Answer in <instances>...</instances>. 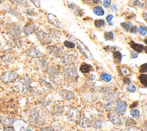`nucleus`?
I'll use <instances>...</instances> for the list:
<instances>
[{
  "mask_svg": "<svg viewBox=\"0 0 147 131\" xmlns=\"http://www.w3.org/2000/svg\"><path fill=\"white\" fill-rule=\"evenodd\" d=\"M101 125H102V122L100 121H97L94 123L93 126L95 128H99L101 127Z\"/></svg>",
  "mask_w": 147,
  "mask_h": 131,
  "instance_id": "nucleus-43",
  "label": "nucleus"
},
{
  "mask_svg": "<svg viewBox=\"0 0 147 131\" xmlns=\"http://www.w3.org/2000/svg\"><path fill=\"white\" fill-rule=\"evenodd\" d=\"M127 90L129 91H130V92H134V91H136V87L134 85L130 84V85H129V86L127 87Z\"/></svg>",
  "mask_w": 147,
  "mask_h": 131,
  "instance_id": "nucleus-42",
  "label": "nucleus"
},
{
  "mask_svg": "<svg viewBox=\"0 0 147 131\" xmlns=\"http://www.w3.org/2000/svg\"><path fill=\"white\" fill-rule=\"evenodd\" d=\"M36 30H37L36 26L34 25V24H30V25L26 26L24 28V31L25 33H26V34H31L33 33L34 32H36Z\"/></svg>",
  "mask_w": 147,
  "mask_h": 131,
  "instance_id": "nucleus-17",
  "label": "nucleus"
},
{
  "mask_svg": "<svg viewBox=\"0 0 147 131\" xmlns=\"http://www.w3.org/2000/svg\"><path fill=\"white\" fill-rule=\"evenodd\" d=\"M41 131H52V129L51 128L47 127V128H43Z\"/></svg>",
  "mask_w": 147,
  "mask_h": 131,
  "instance_id": "nucleus-49",
  "label": "nucleus"
},
{
  "mask_svg": "<svg viewBox=\"0 0 147 131\" xmlns=\"http://www.w3.org/2000/svg\"><path fill=\"white\" fill-rule=\"evenodd\" d=\"M17 78V74L13 71H6L0 76V79L5 83H9L15 80Z\"/></svg>",
  "mask_w": 147,
  "mask_h": 131,
  "instance_id": "nucleus-3",
  "label": "nucleus"
},
{
  "mask_svg": "<svg viewBox=\"0 0 147 131\" xmlns=\"http://www.w3.org/2000/svg\"><path fill=\"white\" fill-rule=\"evenodd\" d=\"M127 131H142L140 129L136 128V127H132L130 128Z\"/></svg>",
  "mask_w": 147,
  "mask_h": 131,
  "instance_id": "nucleus-45",
  "label": "nucleus"
},
{
  "mask_svg": "<svg viewBox=\"0 0 147 131\" xmlns=\"http://www.w3.org/2000/svg\"><path fill=\"white\" fill-rule=\"evenodd\" d=\"M68 118L71 121H76L80 118V114L79 111L75 108L69 109L67 112Z\"/></svg>",
  "mask_w": 147,
  "mask_h": 131,
  "instance_id": "nucleus-7",
  "label": "nucleus"
},
{
  "mask_svg": "<svg viewBox=\"0 0 147 131\" xmlns=\"http://www.w3.org/2000/svg\"><path fill=\"white\" fill-rule=\"evenodd\" d=\"M92 70V67L91 65L88 64H83L80 66V70L83 73H88Z\"/></svg>",
  "mask_w": 147,
  "mask_h": 131,
  "instance_id": "nucleus-20",
  "label": "nucleus"
},
{
  "mask_svg": "<svg viewBox=\"0 0 147 131\" xmlns=\"http://www.w3.org/2000/svg\"><path fill=\"white\" fill-rule=\"evenodd\" d=\"M31 1V2H32L33 3V5L37 7V8H39L41 6V2L40 0H30Z\"/></svg>",
  "mask_w": 147,
  "mask_h": 131,
  "instance_id": "nucleus-38",
  "label": "nucleus"
},
{
  "mask_svg": "<svg viewBox=\"0 0 147 131\" xmlns=\"http://www.w3.org/2000/svg\"><path fill=\"white\" fill-rule=\"evenodd\" d=\"M25 131H32L30 129H26Z\"/></svg>",
  "mask_w": 147,
  "mask_h": 131,
  "instance_id": "nucleus-53",
  "label": "nucleus"
},
{
  "mask_svg": "<svg viewBox=\"0 0 147 131\" xmlns=\"http://www.w3.org/2000/svg\"><path fill=\"white\" fill-rule=\"evenodd\" d=\"M111 0H104L103 1V5L105 7H109L111 5Z\"/></svg>",
  "mask_w": 147,
  "mask_h": 131,
  "instance_id": "nucleus-41",
  "label": "nucleus"
},
{
  "mask_svg": "<svg viewBox=\"0 0 147 131\" xmlns=\"http://www.w3.org/2000/svg\"><path fill=\"white\" fill-rule=\"evenodd\" d=\"M104 38L106 41L112 40L114 38V34L112 32H107L104 34Z\"/></svg>",
  "mask_w": 147,
  "mask_h": 131,
  "instance_id": "nucleus-29",
  "label": "nucleus"
},
{
  "mask_svg": "<svg viewBox=\"0 0 147 131\" xmlns=\"http://www.w3.org/2000/svg\"><path fill=\"white\" fill-rule=\"evenodd\" d=\"M105 24V22L103 20H96L94 21L95 26L98 28H101L103 26H104Z\"/></svg>",
  "mask_w": 147,
  "mask_h": 131,
  "instance_id": "nucleus-31",
  "label": "nucleus"
},
{
  "mask_svg": "<svg viewBox=\"0 0 147 131\" xmlns=\"http://www.w3.org/2000/svg\"><path fill=\"white\" fill-rule=\"evenodd\" d=\"M138 79L141 82V83L145 87H146V74H141Z\"/></svg>",
  "mask_w": 147,
  "mask_h": 131,
  "instance_id": "nucleus-27",
  "label": "nucleus"
},
{
  "mask_svg": "<svg viewBox=\"0 0 147 131\" xmlns=\"http://www.w3.org/2000/svg\"><path fill=\"white\" fill-rule=\"evenodd\" d=\"M110 121L114 124L118 125L121 122V118L117 113H110L108 114Z\"/></svg>",
  "mask_w": 147,
  "mask_h": 131,
  "instance_id": "nucleus-12",
  "label": "nucleus"
},
{
  "mask_svg": "<svg viewBox=\"0 0 147 131\" xmlns=\"http://www.w3.org/2000/svg\"><path fill=\"white\" fill-rule=\"evenodd\" d=\"M60 95L63 99H69L72 98L75 96V95L73 93H72L68 90H66L61 91L60 92Z\"/></svg>",
  "mask_w": 147,
  "mask_h": 131,
  "instance_id": "nucleus-16",
  "label": "nucleus"
},
{
  "mask_svg": "<svg viewBox=\"0 0 147 131\" xmlns=\"http://www.w3.org/2000/svg\"><path fill=\"white\" fill-rule=\"evenodd\" d=\"M75 41H76L78 48L79 49L80 53L84 57H86L87 59H91L93 58V56L91 52L90 51L88 48L86 47V45L84 43H83L79 39H76Z\"/></svg>",
  "mask_w": 147,
  "mask_h": 131,
  "instance_id": "nucleus-1",
  "label": "nucleus"
},
{
  "mask_svg": "<svg viewBox=\"0 0 147 131\" xmlns=\"http://www.w3.org/2000/svg\"><path fill=\"white\" fill-rule=\"evenodd\" d=\"M64 45L68 48H74L75 47V43H72V42H71V41H65L64 42Z\"/></svg>",
  "mask_w": 147,
  "mask_h": 131,
  "instance_id": "nucleus-34",
  "label": "nucleus"
},
{
  "mask_svg": "<svg viewBox=\"0 0 147 131\" xmlns=\"http://www.w3.org/2000/svg\"><path fill=\"white\" fill-rule=\"evenodd\" d=\"M123 83H124L125 84H130V82H131L130 79H129V78H127V77H126V76H125V77L123 78Z\"/></svg>",
  "mask_w": 147,
  "mask_h": 131,
  "instance_id": "nucleus-44",
  "label": "nucleus"
},
{
  "mask_svg": "<svg viewBox=\"0 0 147 131\" xmlns=\"http://www.w3.org/2000/svg\"><path fill=\"white\" fill-rule=\"evenodd\" d=\"M139 32L140 33V34L142 36H145L146 34V27L144 26H141L140 27V28L138 29Z\"/></svg>",
  "mask_w": 147,
  "mask_h": 131,
  "instance_id": "nucleus-36",
  "label": "nucleus"
},
{
  "mask_svg": "<svg viewBox=\"0 0 147 131\" xmlns=\"http://www.w3.org/2000/svg\"><path fill=\"white\" fill-rule=\"evenodd\" d=\"M112 10H113L114 11H117V9L116 5H114L112 6Z\"/></svg>",
  "mask_w": 147,
  "mask_h": 131,
  "instance_id": "nucleus-50",
  "label": "nucleus"
},
{
  "mask_svg": "<svg viewBox=\"0 0 147 131\" xmlns=\"http://www.w3.org/2000/svg\"><path fill=\"white\" fill-rule=\"evenodd\" d=\"M138 31V28L137 26H133L129 30V32L131 33H133V34L137 33Z\"/></svg>",
  "mask_w": 147,
  "mask_h": 131,
  "instance_id": "nucleus-40",
  "label": "nucleus"
},
{
  "mask_svg": "<svg viewBox=\"0 0 147 131\" xmlns=\"http://www.w3.org/2000/svg\"><path fill=\"white\" fill-rule=\"evenodd\" d=\"M2 2V0H0V4Z\"/></svg>",
  "mask_w": 147,
  "mask_h": 131,
  "instance_id": "nucleus-54",
  "label": "nucleus"
},
{
  "mask_svg": "<svg viewBox=\"0 0 147 131\" xmlns=\"http://www.w3.org/2000/svg\"><path fill=\"white\" fill-rule=\"evenodd\" d=\"M13 121H14V119L7 118V117H4L2 119V123L5 125H8L11 124Z\"/></svg>",
  "mask_w": 147,
  "mask_h": 131,
  "instance_id": "nucleus-30",
  "label": "nucleus"
},
{
  "mask_svg": "<svg viewBox=\"0 0 147 131\" xmlns=\"http://www.w3.org/2000/svg\"><path fill=\"white\" fill-rule=\"evenodd\" d=\"M130 56H131V58H136V57H138V54L135 53L134 52L131 51V53H130Z\"/></svg>",
  "mask_w": 147,
  "mask_h": 131,
  "instance_id": "nucleus-46",
  "label": "nucleus"
},
{
  "mask_svg": "<svg viewBox=\"0 0 147 131\" xmlns=\"http://www.w3.org/2000/svg\"><path fill=\"white\" fill-rule=\"evenodd\" d=\"M122 55L120 52L116 51H114L113 52V57L115 61L120 63L122 59Z\"/></svg>",
  "mask_w": 147,
  "mask_h": 131,
  "instance_id": "nucleus-24",
  "label": "nucleus"
},
{
  "mask_svg": "<svg viewBox=\"0 0 147 131\" xmlns=\"http://www.w3.org/2000/svg\"><path fill=\"white\" fill-rule=\"evenodd\" d=\"M74 6H75L74 3H71V4H69V5H68V7H69V8H71V9H73V8L74 7Z\"/></svg>",
  "mask_w": 147,
  "mask_h": 131,
  "instance_id": "nucleus-51",
  "label": "nucleus"
},
{
  "mask_svg": "<svg viewBox=\"0 0 147 131\" xmlns=\"http://www.w3.org/2000/svg\"><path fill=\"white\" fill-rule=\"evenodd\" d=\"M3 131H15V130L11 127H6L4 128Z\"/></svg>",
  "mask_w": 147,
  "mask_h": 131,
  "instance_id": "nucleus-48",
  "label": "nucleus"
},
{
  "mask_svg": "<svg viewBox=\"0 0 147 131\" xmlns=\"http://www.w3.org/2000/svg\"><path fill=\"white\" fill-rule=\"evenodd\" d=\"M138 102H135L133 103L129 106V107H130V108H134V107H136L138 105Z\"/></svg>",
  "mask_w": 147,
  "mask_h": 131,
  "instance_id": "nucleus-47",
  "label": "nucleus"
},
{
  "mask_svg": "<svg viewBox=\"0 0 147 131\" xmlns=\"http://www.w3.org/2000/svg\"><path fill=\"white\" fill-rule=\"evenodd\" d=\"M92 121L90 119L86 118V117L82 118L79 122V126L82 128L90 127L92 125Z\"/></svg>",
  "mask_w": 147,
  "mask_h": 131,
  "instance_id": "nucleus-15",
  "label": "nucleus"
},
{
  "mask_svg": "<svg viewBox=\"0 0 147 131\" xmlns=\"http://www.w3.org/2000/svg\"><path fill=\"white\" fill-rule=\"evenodd\" d=\"M48 52L55 57H59L61 54V50L56 45H49L47 47Z\"/></svg>",
  "mask_w": 147,
  "mask_h": 131,
  "instance_id": "nucleus-10",
  "label": "nucleus"
},
{
  "mask_svg": "<svg viewBox=\"0 0 147 131\" xmlns=\"http://www.w3.org/2000/svg\"><path fill=\"white\" fill-rule=\"evenodd\" d=\"M129 45L133 49H134L135 51L139 53H141L142 52L144 51V50L146 49V47H144L143 45L136 43L133 41H131L129 43Z\"/></svg>",
  "mask_w": 147,
  "mask_h": 131,
  "instance_id": "nucleus-13",
  "label": "nucleus"
},
{
  "mask_svg": "<svg viewBox=\"0 0 147 131\" xmlns=\"http://www.w3.org/2000/svg\"><path fill=\"white\" fill-rule=\"evenodd\" d=\"M37 39L43 44H49L52 43V40L51 36L43 31H39L36 33Z\"/></svg>",
  "mask_w": 147,
  "mask_h": 131,
  "instance_id": "nucleus-4",
  "label": "nucleus"
},
{
  "mask_svg": "<svg viewBox=\"0 0 147 131\" xmlns=\"http://www.w3.org/2000/svg\"><path fill=\"white\" fill-rule=\"evenodd\" d=\"M47 18H48V20L50 24H52L53 25H54L55 26L61 28V23H60V21L59 20V19L57 18V17L55 15H54L52 13H48V16H47Z\"/></svg>",
  "mask_w": 147,
  "mask_h": 131,
  "instance_id": "nucleus-9",
  "label": "nucleus"
},
{
  "mask_svg": "<svg viewBox=\"0 0 147 131\" xmlns=\"http://www.w3.org/2000/svg\"><path fill=\"white\" fill-rule=\"evenodd\" d=\"M9 33L11 35L13 36H18L21 33V30L19 26H16L14 28L11 29L9 30Z\"/></svg>",
  "mask_w": 147,
  "mask_h": 131,
  "instance_id": "nucleus-23",
  "label": "nucleus"
},
{
  "mask_svg": "<svg viewBox=\"0 0 147 131\" xmlns=\"http://www.w3.org/2000/svg\"><path fill=\"white\" fill-rule=\"evenodd\" d=\"M100 78L102 80H103L106 82H110L112 79L111 75H110V74H108L107 73H103L102 74H101Z\"/></svg>",
  "mask_w": 147,
  "mask_h": 131,
  "instance_id": "nucleus-26",
  "label": "nucleus"
},
{
  "mask_svg": "<svg viewBox=\"0 0 147 131\" xmlns=\"http://www.w3.org/2000/svg\"><path fill=\"white\" fill-rule=\"evenodd\" d=\"M26 54L33 58H39L43 56V53L35 48H31L26 51Z\"/></svg>",
  "mask_w": 147,
  "mask_h": 131,
  "instance_id": "nucleus-8",
  "label": "nucleus"
},
{
  "mask_svg": "<svg viewBox=\"0 0 147 131\" xmlns=\"http://www.w3.org/2000/svg\"><path fill=\"white\" fill-rule=\"evenodd\" d=\"M24 79L25 87H26L27 90L29 91L30 90V79H29V76H27V75L24 76Z\"/></svg>",
  "mask_w": 147,
  "mask_h": 131,
  "instance_id": "nucleus-32",
  "label": "nucleus"
},
{
  "mask_svg": "<svg viewBox=\"0 0 147 131\" xmlns=\"http://www.w3.org/2000/svg\"><path fill=\"white\" fill-rule=\"evenodd\" d=\"M30 122L32 125L34 126H39L44 122V121L40 117L39 111L37 109H34L31 111V118Z\"/></svg>",
  "mask_w": 147,
  "mask_h": 131,
  "instance_id": "nucleus-2",
  "label": "nucleus"
},
{
  "mask_svg": "<svg viewBox=\"0 0 147 131\" xmlns=\"http://www.w3.org/2000/svg\"><path fill=\"white\" fill-rule=\"evenodd\" d=\"M120 71L122 75L124 76H127L131 74V70L127 67H122L120 68Z\"/></svg>",
  "mask_w": 147,
  "mask_h": 131,
  "instance_id": "nucleus-22",
  "label": "nucleus"
},
{
  "mask_svg": "<svg viewBox=\"0 0 147 131\" xmlns=\"http://www.w3.org/2000/svg\"><path fill=\"white\" fill-rule=\"evenodd\" d=\"M134 125H136L135 121L131 118H127L125 122V125L127 126H133Z\"/></svg>",
  "mask_w": 147,
  "mask_h": 131,
  "instance_id": "nucleus-33",
  "label": "nucleus"
},
{
  "mask_svg": "<svg viewBox=\"0 0 147 131\" xmlns=\"http://www.w3.org/2000/svg\"><path fill=\"white\" fill-rule=\"evenodd\" d=\"M139 72L141 73H144L146 72V63H144L140 66Z\"/></svg>",
  "mask_w": 147,
  "mask_h": 131,
  "instance_id": "nucleus-39",
  "label": "nucleus"
},
{
  "mask_svg": "<svg viewBox=\"0 0 147 131\" xmlns=\"http://www.w3.org/2000/svg\"><path fill=\"white\" fill-rule=\"evenodd\" d=\"M93 11L96 15L98 16H102L105 14L104 9L100 6H95L94 7Z\"/></svg>",
  "mask_w": 147,
  "mask_h": 131,
  "instance_id": "nucleus-21",
  "label": "nucleus"
},
{
  "mask_svg": "<svg viewBox=\"0 0 147 131\" xmlns=\"http://www.w3.org/2000/svg\"><path fill=\"white\" fill-rule=\"evenodd\" d=\"M130 114L133 117H138L140 116V111L137 109H132L130 111Z\"/></svg>",
  "mask_w": 147,
  "mask_h": 131,
  "instance_id": "nucleus-35",
  "label": "nucleus"
},
{
  "mask_svg": "<svg viewBox=\"0 0 147 131\" xmlns=\"http://www.w3.org/2000/svg\"><path fill=\"white\" fill-rule=\"evenodd\" d=\"M11 2L21 6H25L26 5L28 2L26 0H10Z\"/></svg>",
  "mask_w": 147,
  "mask_h": 131,
  "instance_id": "nucleus-28",
  "label": "nucleus"
},
{
  "mask_svg": "<svg viewBox=\"0 0 147 131\" xmlns=\"http://www.w3.org/2000/svg\"><path fill=\"white\" fill-rule=\"evenodd\" d=\"M94 3H99L101 1V0H92Z\"/></svg>",
  "mask_w": 147,
  "mask_h": 131,
  "instance_id": "nucleus-52",
  "label": "nucleus"
},
{
  "mask_svg": "<svg viewBox=\"0 0 147 131\" xmlns=\"http://www.w3.org/2000/svg\"><path fill=\"white\" fill-rule=\"evenodd\" d=\"M15 131H25L28 129V125L22 120H17L13 122Z\"/></svg>",
  "mask_w": 147,
  "mask_h": 131,
  "instance_id": "nucleus-6",
  "label": "nucleus"
},
{
  "mask_svg": "<svg viewBox=\"0 0 147 131\" xmlns=\"http://www.w3.org/2000/svg\"><path fill=\"white\" fill-rule=\"evenodd\" d=\"M126 104L125 103V102L121 101L118 102V103H117L116 105V107L115 109V113H117V114H124L126 111Z\"/></svg>",
  "mask_w": 147,
  "mask_h": 131,
  "instance_id": "nucleus-11",
  "label": "nucleus"
},
{
  "mask_svg": "<svg viewBox=\"0 0 147 131\" xmlns=\"http://www.w3.org/2000/svg\"><path fill=\"white\" fill-rule=\"evenodd\" d=\"M75 60L76 57L74 55L71 54H67L62 57L61 61L64 64H69L72 63Z\"/></svg>",
  "mask_w": 147,
  "mask_h": 131,
  "instance_id": "nucleus-14",
  "label": "nucleus"
},
{
  "mask_svg": "<svg viewBox=\"0 0 147 131\" xmlns=\"http://www.w3.org/2000/svg\"><path fill=\"white\" fill-rule=\"evenodd\" d=\"M121 25L125 30H126L127 32H129L130 29L133 26V24L130 22H125L121 23Z\"/></svg>",
  "mask_w": 147,
  "mask_h": 131,
  "instance_id": "nucleus-25",
  "label": "nucleus"
},
{
  "mask_svg": "<svg viewBox=\"0 0 147 131\" xmlns=\"http://www.w3.org/2000/svg\"><path fill=\"white\" fill-rule=\"evenodd\" d=\"M113 17H114V16H113V15H112V14H109V15H108L107 17H106V21H107V22H108V24L110 25H111V26H113V22H112V19L113 18Z\"/></svg>",
  "mask_w": 147,
  "mask_h": 131,
  "instance_id": "nucleus-37",
  "label": "nucleus"
},
{
  "mask_svg": "<svg viewBox=\"0 0 147 131\" xmlns=\"http://www.w3.org/2000/svg\"><path fill=\"white\" fill-rule=\"evenodd\" d=\"M64 74L68 79H74L77 76L76 69L74 66H69L64 70Z\"/></svg>",
  "mask_w": 147,
  "mask_h": 131,
  "instance_id": "nucleus-5",
  "label": "nucleus"
},
{
  "mask_svg": "<svg viewBox=\"0 0 147 131\" xmlns=\"http://www.w3.org/2000/svg\"><path fill=\"white\" fill-rule=\"evenodd\" d=\"M116 105H117V103H115V101H111L110 102H109L108 103H107L106 105L105 108L106 110L107 111H114L115 110V109Z\"/></svg>",
  "mask_w": 147,
  "mask_h": 131,
  "instance_id": "nucleus-19",
  "label": "nucleus"
},
{
  "mask_svg": "<svg viewBox=\"0 0 147 131\" xmlns=\"http://www.w3.org/2000/svg\"><path fill=\"white\" fill-rule=\"evenodd\" d=\"M118 96V95L117 93H109L107 94H106L104 96H103V100L106 101H111L116 98H117Z\"/></svg>",
  "mask_w": 147,
  "mask_h": 131,
  "instance_id": "nucleus-18",
  "label": "nucleus"
}]
</instances>
